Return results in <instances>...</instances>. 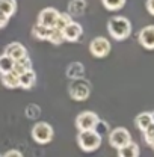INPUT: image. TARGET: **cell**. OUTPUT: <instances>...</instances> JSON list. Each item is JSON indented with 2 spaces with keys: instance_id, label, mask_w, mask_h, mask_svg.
<instances>
[{
  "instance_id": "1",
  "label": "cell",
  "mask_w": 154,
  "mask_h": 157,
  "mask_svg": "<svg viewBox=\"0 0 154 157\" xmlns=\"http://www.w3.org/2000/svg\"><path fill=\"white\" fill-rule=\"evenodd\" d=\"M107 32L116 41H124L132 33V23L127 17L115 15L107 21Z\"/></svg>"
},
{
  "instance_id": "2",
  "label": "cell",
  "mask_w": 154,
  "mask_h": 157,
  "mask_svg": "<svg viewBox=\"0 0 154 157\" xmlns=\"http://www.w3.org/2000/svg\"><path fill=\"white\" fill-rule=\"evenodd\" d=\"M55 136V130L53 127L45 122V121H38L35 122V125L32 127V139L39 144V145H45V144H50L52 139Z\"/></svg>"
},
{
  "instance_id": "3",
  "label": "cell",
  "mask_w": 154,
  "mask_h": 157,
  "mask_svg": "<svg viewBox=\"0 0 154 157\" xmlns=\"http://www.w3.org/2000/svg\"><path fill=\"white\" fill-rule=\"evenodd\" d=\"M68 92L70 97L76 101H85L86 98L91 95V83L86 78H77V80H71L70 86H68Z\"/></svg>"
},
{
  "instance_id": "4",
  "label": "cell",
  "mask_w": 154,
  "mask_h": 157,
  "mask_svg": "<svg viewBox=\"0 0 154 157\" xmlns=\"http://www.w3.org/2000/svg\"><path fill=\"white\" fill-rule=\"evenodd\" d=\"M77 144L82 151L85 153H92L100 148L101 145V137L97 135L94 130L91 132H79L77 135Z\"/></svg>"
},
{
  "instance_id": "5",
  "label": "cell",
  "mask_w": 154,
  "mask_h": 157,
  "mask_svg": "<svg viewBox=\"0 0 154 157\" xmlns=\"http://www.w3.org/2000/svg\"><path fill=\"white\" fill-rule=\"evenodd\" d=\"M98 121H100V118L95 112H91V110L80 112L76 118V128L79 132H91L95 128Z\"/></svg>"
},
{
  "instance_id": "6",
  "label": "cell",
  "mask_w": 154,
  "mask_h": 157,
  "mask_svg": "<svg viewBox=\"0 0 154 157\" xmlns=\"http://www.w3.org/2000/svg\"><path fill=\"white\" fill-rule=\"evenodd\" d=\"M107 137H109L110 147H114L116 150H119V148H122V147H125V145H129L132 142L130 132L127 128H124V127H116L114 130H110Z\"/></svg>"
},
{
  "instance_id": "7",
  "label": "cell",
  "mask_w": 154,
  "mask_h": 157,
  "mask_svg": "<svg viewBox=\"0 0 154 157\" xmlns=\"http://www.w3.org/2000/svg\"><path fill=\"white\" fill-rule=\"evenodd\" d=\"M110 42L109 39L104 38V36H97L89 42V52L94 58H106L109 53H110Z\"/></svg>"
},
{
  "instance_id": "8",
  "label": "cell",
  "mask_w": 154,
  "mask_h": 157,
  "mask_svg": "<svg viewBox=\"0 0 154 157\" xmlns=\"http://www.w3.org/2000/svg\"><path fill=\"white\" fill-rule=\"evenodd\" d=\"M59 14L60 12L56 8H45L38 14V24L53 30L56 27V21L59 18Z\"/></svg>"
},
{
  "instance_id": "9",
  "label": "cell",
  "mask_w": 154,
  "mask_h": 157,
  "mask_svg": "<svg viewBox=\"0 0 154 157\" xmlns=\"http://www.w3.org/2000/svg\"><path fill=\"white\" fill-rule=\"evenodd\" d=\"M137 41H139V44H141L144 48L154 50V24L145 26V27L139 32Z\"/></svg>"
},
{
  "instance_id": "10",
  "label": "cell",
  "mask_w": 154,
  "mask_h": 157,
  "mask_svg": "<svg viewBox=\"0 0 154 157\" xmlns=\"http://www.w3.org/2000/svg\"><path fill=\"white\" fill-rule=\"evenodd\" d=\"M3 55L9 56V58L15 62V60H20V59L26 58V56H27V50H26V47H24L23 44H20V42H11V44L5 48Z\"/></svg>"
},
{
  "instance_id": "11",
  "label": "cell",
  "mask_w": 154,
  "mask_h": 157,
  "mask_svg": "<svg viewBox=\"0 0 154 157\" xmlns=\"http://www.w3.org/2000/svg\"><path fill=\"white\" fill-rule=\"evenodd\" d=\"M82 33H83V27H82V24H79L77 21H73L71 24H68V26L62 30V35H64L65 41H70V42L79 41L80 36H82Z\"/></svg>"
},
{
  "instance_id": "12",
  "label": "cell",
  "mask_w": 154,
  "mask_h": 157,
  "mask_svg": "<svg viewBox=\"0 0 154 157\" xmlns=\"http://www.w3.org/2000/svg\"><path fill=\"white\" fill-rule=\"evenodd\" d=\"M67 77L70 80L83 78L85 77V65L80 62H71L67 68Z\"/></svg>"
},
{
  "instance_id": "13",
  "label": "cell",
  "mask_w": 154,
  "mask_h": 157,
  "mask_svg": "<svg viewBox=\"0 0 154 157\" xmlns=\"http://www.w3.org/2000/svg\"><path fill=\"white\" fill-rule=\"evenodd\" d=\"M86 11V2L83 0H74L68 3V11L67 14L73 18V17H82Z\"/></svg>"
},
{
  "instance_id": "14",
  "label": "cell",
  "mask_w": 154,
  "mask_h": 157,
  "mask_svg": "<svg viewBox=\"0 0 154 157\" xmlns=\"http://www.w3.org/2000/svg\"><path fill=\"white\" fill-rule=\"evenodd\" d=\"M27 71H32V59L29 56L14 62V71L12 73H15L17 76H21V74H24Z\"/></svg>"
},
{
  "instance_id": "15",
  "label": "cell",
  "mask_w": 154,
  "mask_h": 157,
  "mask_svg": "<svg viewBox=\"0 0 154 157\" xmlns=\"http://www.w3.org/2000/svg\"><path fill=\"white\" fill-rule=\"evenodd\" d=\"M18 82H20V88H23V89L33 88L35 83H37V74H35V71L32 70V71H27V73L18 76Z\"/></svg>"
},
{
  "instance_id": "16",
  "label": "cell",
  "mask_w": 154,
  "mask_h": 157,
  "mask_svg": "<svg viewBox=\"0 0 154 157\" xmlns=\"http://www.w3.org/2000/svg\"><path fill=\"white\" fill-rule=\"evenodd\" d=\"M136 127L144 133L148 127H151L153 125V119H151V112H142V113H139L137 117H136Z\"/></svg>"
},
{
  "instance_id": "17",
  "label": "cell",
  "mask_w": 154,
  "mask_h": 157,
  "mask_svg": "<svg viewBox=\"0 0 154 157\" xmlns=\"http://www.w3.org/2000/svg\"><path fill=\"white\" fill-rule=\"evenodd\" d=\"M139 153H141L139 145L132 140L129 145L118 150V157H139Z\"/></svg>"
},
{
  "instance_id": "18",
  "label": "cell",
  "mask_w": 154,
  "mask_h": 157,
  "mask_svg": "<svg viewBox=\"0 0 154 157\" xmlns=\"http://www.w3.org/2000/svg\"><path fill=\"white\" fill-rule=\"evenodd\" d=\"M17 11V2L15 0H0V14L11 18Z\"/></svg>"
},
{
  "instance_id": "19",
  "label": "cell",
  "mask_w": 154,
  "mask_h": 157,
  "mask_svg": "<svg viewBox=\"0 0 154 157\" xmlns=\"http://www.w3.org/2000/svg\"><path fill=\"white\" fill-rule=\"evenodd\" d=\"M2 78V85L8 89H17L20 88V82H18V76L15 73H8V74H3L0 76Z\"/></svg>"
},
{
  "instance_id": "20",
  "label": "cell",
  "mask_w": 154,
  "mask_h": 157,
  "mask_svg": "<svg viewBox=\"0 0 154 157\" xmlns=\"http://www.w3.org/2000/svg\"><path fill=\"white\" fill-rule=\"evenodd\" d=\"M52 29H47V27H44V26H41V24H35L33 26V29H32V33H33V36L39 41H48L50 38V35H52Z\"/></svg>"
},
{
  "instance_id": "21",
  "label": "cell",
  "mask_w": 154,
  "mask_h": 157,
  "mask_svg": "<svg viewBox=\"0 0 154 157\" xmlns=\"http://www.w3.org/2000/svg\"><path fill=\"white\" fill-rule=\"evenodd\" d=\"M12 71H14V60L6 55H2L0 56V76L12 73Z\"/></svg>"
},
{
  "instance_id": "22",
  "label": "cell",
  "mask_w": 154,
  "mask_h": 157,
  "mask_svg": "<svg viewBox=\"0 0 154 157\" xmlns=\"http://www.w3.org/2000/svg\"><path fill=\"white\" fill-rule=\"evenodd\" d=\"M24 115L29 118V119L37 121V119L41 117V107H39L38 104H35V103H30V104L26 106V109H24Z\"/></svg>"
},
{
  "instance_id": "23",
  "label": "cell",
  "mask_w": 154,
  "mask_h": 157,
  "mask_svg": "<svg viewBox=\"0 0 154 157\" xmlns=\"http://www.w3.org/2000/svg\"><path fill=\"white\" fill-rule=\"evenodd\" d=\"M74 20L71 18L67 12H60L59 14V18H58V21H56V27H55V30H59V32H62L68 24H71Z\"/></svg>"
},
{
  "instance_id": "24",
  "label": "cell",
  "mask_w": 154,
  "mask_h": 157,
  "mask_svg": "<svg viewBox=\"0 0 154 157\" xmlns=\"http://www.w3.org/2000/svg\"><path fill=\"white\" fill-rule=\"evenodd\" d=\"M94 132H95L98 136L103 139V136H109V133H110V125L106 122V121H103V119H100L98 122H97L95 128H94Z\"/></svg>"
},
{
  "instance_id": "25",
  "label": "cell",
  "mask_w": 154,
  "mask_h": 157,
  "mask_svg": "<svg viewBox=\"0 0 154 157\" xmlns=\"http://www.w3.org/2000/svg\"><path fill=\"white\" fill-rule=\"evenodd\" d=\"M103 6L107 9V11H119L125 6V0H103Z\"/></svg>"
},
{
  "instance_id": "26",
  "label": "cell",
  "mask_w": 154,
  "mask_h": 157,
  "mask_svg": "<svg viewBox=\"0 0 154 157\" xmlns=\"http://www.w3.org/2000/svg\"><path fill=\"white\" fill-rule=\"evenodd\" d=\"M48 41H50L52 44H55V45H60V44L65 42V38H64L62 32H59V30H55V29H53V32H52V35H50Z\"/></svg>"
},
{
  "instance_id": "27",
  "label": "cell",
  "mask_w": 154,
  "mask_h": 157,
  "mask_svg": "<svg viewBox=\"0 0 154 157\" xmlns=\"http://www.w3.org/2000/svg\"><path fill=\"white\" fill-rule=\"evenodd\" d=\"M144 139H145V142L148 144V145H154V125L151 127H148L145 132H144Z\"/></svg>"
},
{
  "instance_id": "28",
  "label": "cell",
  "mask_w": 154,
  "mask_h": 157,
  "mask_svg": "<svg viewBox=\"0 0 154 157\" xmlns=\"http://www.w3.org/2000/svg\"><path fill=\"white\" fill-rule=\"evenodd\" d=\"M2 157H24V156H23V153L18 151V150H9V151H6Z\"/></svg>"
},
{
  "instance_id": "29",
  "label": "cell",
  "mask_w": 154,
  "mask_h": 157,
  "mask_svg": "<svg viewBox=\"0 0 154 157\" xmlns=\"http://www.w3.org/2000/svg\"><path fill=\"white\" fill-rule=\"evenodd\" d=\"M145 5H147V9H148V12H150L151 15H154V0H148Z\"/></svg>"
},
{
  "instance_id": "30",
  "label": "cell",
  "mask_w": 154,
  "mask_h": 157,
  "mask_svg": "<svg viewBox=\"0 0 154 157\" xmlns=\"http://www.w3.org/2000/svg\"><path fill=\"white\" fill-rule=\"evenodd\" d=\"M8 21H9L8 17H5L3 14H0V29H2V27H5V26L8 24Z\"/></svg>"
},
{
  "instance_id": "31",
  "label": "cell",
  "mask_w": 154,
  "mask_h": 157,
  "mask_svg": "<svg viewBox=\"0 0 154 157\" xmlns=\"http://www.w3.org/2000/svg\"><path fill=\"white\" fill-rule=\"evenodd\" d=\"M151 119H153V125H154V112H151Z\"/></svg>"
},
{
  "instance_id": "32",
  "label": "cell",
  "mask_w": 154,
  "mask_h": 157,
  "mask_svg": "<svg viewBox=\"0 0 154 157\" xmlns=\"http://www.w3.org/2000/svg\"><path fill=\"white\" fill-rule=\"evenodd\" d=\"M153 148H154V145H153Z\"/></svg>"
},
{
  "instance_id": "33",
  "label": "cell",
  "mask_w": 154,
  "mask_h": 157,
  "mask_svg": "<svg viewBox=\"0 0 154 157\" xmlns=\"http://www.w3.org/2000/svg\"><path fill=\"white\" fill-rule=\"evenodd\" d=\"M0 157H2V156H0Z\"/></svg>"
}]
</instances>
